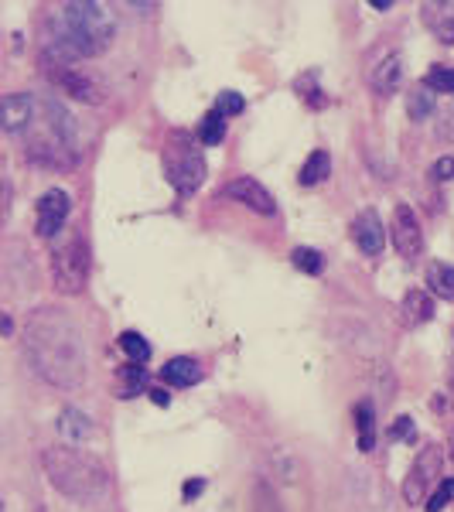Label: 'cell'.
<instances>
[{
	"label": "cell",
	"instance_id": "e575fe53",
	"mask_svg": "<svg viewBox=\"0 0 454 512\" xmlns=\"http://www.w3.org/2000/svg\"><path fill=\"white\" fill-rule=\"evenodd\" d=\"M390 0H376V4H373V11H390Z\"/></svg>",
	"mask_w": 454,
	"mask_h": 512
},
{
	"label": "cell",
	"instance_id": "d590c367",
	"mask_svg": "<svg viewBox=\"0 0 454 512\" xmlns=\"http://www.w3.org/2000/svg\"><path fill=\"white\" fill-rule=\"evenodd\" d=\"M451 390H454V359H451Z\"/></svg>",
	"mask_w": 454,
	"mask_h": 512
},
{
	"label": "cell",
	"instance_id": "4dcf8cb0",
	"mask_svg": "<svg viewBox=\"0 0 454 512\" xmlns=\"http://www.w3.org/2000/svg\"><path fill=\"white\" fill-rule=\"evenodd\" d=\"M437 137L441 140H454V106L441 113V120H437Z\"/></svg>",
	"mask_w": 454,
	"mask_h": 512
},
{
	"label": "cell",
	"instance_id": "e0dca14e",
	"mask_svg": "<svg viewBox=\"0 0 454 512\" xmlns=\"http://www.w3.org/2000/svg\"><path fill=\"white\" fill-rule=\"evenodd\" d=\"M400 311H403V321H407L410 328L434 321V301L427 297V291H407V294H403Z\"/></svg>",
	"mask_w": 454,
	"mask_h": 512
},
{
	"label": "cell",
	"instance_id": "d4e9b609",
	"mask_svg": "<svg viewBox=\"0 0 454 512\" xmlns=\"http://www.w3.org/2000/svg\"><path fill=\"white\" fill-rule=\"evenodd\" d=\"M147 393V373L140 366L120 369V396L123 400H134V396Z\"/></svg>",
	"mask_w": 454,
	"mask_h": 512
},
{
	"label": "cell",
	"instance_id": "7402d4cb",
	"mask_svg": "<svg viewBox=\"0 0 454 512\" xmlns=\"http://www.w3.org/2000/svg\"><path fill=\"white\" fill-rule=\"evenodd\" d=\"M291 263L301 274L308 277H321L325 274V256H321L318 250H311V246H294L291 250Z\"/></svg>",
	"mask_w": 454,
	"mask_h": 512
},
{
	"label": "cell",
	"instance_id": "cb8c5ba5",
	"mask_svg": "<svg viewBox=\"0 0 454 512\" xmlns=\"http://www.w3.org/2000/svg\"><path fill=\"white\" fill-rule=\"evenodd\" d=\"M407 113H410V120H417V123L427 120L434 113V93L424 86V82H420L414 93L407 96Z\"/></svg>",
	"mask_w": 454,
	"mask_h": 512
},
{
	"label": "cell",
	"instance_id": "52a82bcc",
	"mask_svg": "<svg viewBox=\"0 0 454 512\" xmlns=\"http://www.w3.org/2000/svg\"><path fill=\"white\" fill-rule=\"evenodd\" d=\"M41 72L62 89L72 99H82V103H99L103 99V89L96 86L79 65H65V62H41Z\"/></svg>",
	"mask_w": 454,
	"mask_h": 512
},
{
	"label": "cell",
	"instance_id": "ba28073f",
	"mask_svg": "<svg viewBox=\"0 0 454 512\" xmlns=\"http://www.w3.org/2000/svg\"><path fill=\"white\" fill-rule=\"evenodd\" d=\"M69 212H72V198L69 192H62V188H48L45 195L38 198L35 205V229L41 239H55L65 229V222H69Z\"/></svg>",
	"mask_w": 454,
	"mask_h": 512
},
{
	"label": "cell",
	"instance_id": "277c9868",
	"mask_svg": "<svg viewBox=\"0 0 454 512\" xmlns=\"http://www.w3.org/2000/svg\"><path fill=\"white\" fill-rule=\"evenodd\" d=\"M164 175H168L178 195L198 192V185L209 175L198 137H192L188 130H171L168 140H164Z\"/></svg>",
	"mask_w": 454,
	"mask_h": 512
},
{
	"label": "cell",
	"instance_id": "d6a6232c",
	"mask_svg": "<svg viewBox=\"0 0 454 512\" xmlns=\"http://www.w3.org/2000/svg\"><path fill=\"white\" fill-rule=\"evenodd\" d=\"M205 485H209V482H205V478H192V482L185 485V492H181V499H185V502H195L198 495H202Z\"/></svg>",
	"mask_w": 454,
	"mask_h": 512
},
{
	"label": "cell",
	"instance_id": "83f0119b",
	"mask_svg": "<svg viewBox=\"0 0 454 512\" xmlns=\"http://www.w3.org/2000/svg\"><path fill=\"white\" fill-rule=\"evenodd\" d=\"M243 96L239 93H233V89H222L219 93V99H216V106H212V110L216 113H222V117H236V113H243Z\"/></svg>",
	"mask_w": 454,
	"mask_h": 512
},
{
	"label": "cell",
	"instance_id": "4316f807",
	"mask_svg": "<svg viewBox=\"0 0 454 512\" xmlns=\"http://www.w3.org/2000/svg\"><path fill=\"white\" fill-rule=\"evenodd\" d=\"M451 499H454V478H444V482L437 485V489H434L431 495H427L424 509H427V512H441Z\"/></svg>",
	"mask_w": 454,
	"mask_h": 512
},
{
	"label": "cell",
	"instance_id": "44dd1931",
	"mask_svg": "<svg viewBox=\"0 0 454 512\" xmlns=\"http://www.w3.org/2000/svg\"><path fill=\"white\" fill-rule=\"evenodd\" d=\"M222 140H226V117L216 110H209L198 123V144L202 147H219Z\"/></svg>",
	"mask_w": 454,
	"mask_h": 512
},
{
	"label": "cell",
	"instance_id": "836d02e7",
	"mask_svg": "<svg viewBox=\"0 0 454 512\" xmlns=\"http://www.w3.org/2000/svg\"><path fill=\"white\" fill-rule=\"evenodd\" d=\"M147 396H151V400L158 403V407H168V393L158 390V386H154V390H147Z\"/></svg>",
	"mask_w": 454,
	"mask_h": 512
},
{
	"label": "cell",
	"instance_id": "6da1fadb",
	"mask_svg": "<svg viewBox=\"0 0 454 512\" xmlns=\"http://www.w3.org/2000/svg\"><path fill=\"white\" fill-rule=\"evenodd\" d=\"M24 359L55 390H79L86 383V342L82 328L62 308H35L21 332Z\"/></svg>",
	"mask_w": 454,
	"mask_h": 512
},
{
	"label": "cell",
	"instance_id": "7c38bea8",
	"mask_svg": "<svg viewBox=\"0 0 454 512\" xmlns=\"http://www.w3.org/2000/svg\"><path fill=\"white\" fill-rule=\"evenodd\" d=\"M352 243L359 246V253H366V256H379L383 253V246H386V226H383V219H379V212L376 209H362L356 219H352Z\"/></svg>",
	"mask_w": 454,
	"mask_h": 512
},
{
	"label": "cell",
	"instance_id": "8fae6325",
	"mask_svg": "<svg viewBox=\"0 0 454 512\" xmlns=\"http://www.w3.org/2000/svg\"><path fill=\"white\" fill-rule=\"evenodd\" d=\"M222 195L233 198V202H239V205H246V209L257 212V216H274V212H277L274 195H270L257 178H236V181H229V185L222 188Z\"/></svg>",
	"mask_w": 454,
	"mask_h": 512
},
{
	"label": "cell",
	"instance_id": "8d00e7d4",
	"mask_svg": "<svg viewBox=\"0 0 454 512\" xmlns=\"http://www.w3.org/2000/svg\"><path fill=\"white\" fill-rule=\"evenodd\" d=\"M451 458H454V437H451Z\"/></svg>",
	"mask_w": 454,
	"mask_h": 512
},
{
	"label": "cell",
	"instance_id": "7a4b0ae2",
	"mask_svg": "<svg viewBox=\"0 0 454 512\" xmlns=\"http://www.w3.org/2000/svg\"><path fill=\"white\" fill-rule=\"evenodd\" d=\"M117 38V14L99 0H65L48 14V35L41 45V62L76 65L96 59Z\"/></svg>",
	"mask_w": 454,
	"mask_h": 512
},
{
	"label": "cell",
	"instance_id": "603a6c76",
	"mask_svg": "<svg viewBox=\"0 0 454 512\" xmlns=\"http://www.w3.org/2000/svg\"><path fill=\"white\" fill-rule=\"evenodd\" d=\"M120 349L127 355L134 366H144L147 359H151V345H147V338L140 332H123L120 335Z\"/></svg>",
	"mask_w": 454,
	"mask_h": 512
},
{
	"label": "cell",
	"instance_id": "5bb4252c",
	"mask_svg": "<svg viewBox=\"0 0 454 512\" xmlns=\"http://www.w3.org/2000/svg\"><path fill=\"white\" fill-rule=\"evenodd\" d=\"M420 18L434 31L441 45H454V0H431L420 4Z\"/></svg>",
	"mask_w": 454,
	"mask_h": 512
},
{
	"label": "cell",
	"instance_id": "ffe728a7",
	"mask_svg": "<svg viewBox=\"0 0 454 512\" xmlns=\"http://www.w3.org/2000/svg\"><path fill=\"white\" fill-rule=\"evenodd\" d=\"M352 417H356V431H359V451L369 454V451L376 448V417H373V407H369V403H356Z\"/></svg>",
	"mask_w": 454,
	"mask_h": 512
},
{
	"label": "cell",
	"instance_id": "4fadbf2b",
	"mask_svg": "<svg viewBox=\"0 0 454 512\" xmlns=\"http://www.w3.org/2000/svg\"><path fill=\"white\" fill-rule=\"evenodd\" d=\"M400 79H403L400 52L383 48V52L373 59V65H369V86H373V93H379V96H393L396 89H400Z\"/></svg>",
	"mask_w": 454,
	"mask_h": 512
},
{
	"label": "cell",
	"instance_id": "9c48e42d",
	"mask_svg": "<svg viewBox=\"0 0 454 512\" xmlns=\"http://www.w3.org/2000/svg\"><path fill=\"white\" fill-rule=\"evenodd\" d=\"M390 233H393V246L403 260H417L424 253V229H420L417 212L410 209L407 202H400L393 209V222H390Z\"/></svg>",
	"mask_w": 454,
	"mask_h": 512
},
{
	"label": "cell",
	"instance_id": "8992f818",
	"mask_svg": "<svg viewBox=\"0 0 454 512\" xmlns=\"http://www.w3.org/2000/svg\"><path fill=\"white\" fill-rule=\"evenodd\" d=\"M441 461L444 454L437 444H427V448L417 451L414 465H410L407 478H403V499L410 502V506H424L427 495L437 485V475H441Z\"/></svg>",
	"mask_w": 454,
	"mask_h": 512
},
{
	"label": "cell",
	"instance_id": "1f68e13d",
	"mask_svg": "<svg viewBox=\"0 0 454 512\" xmlns=\"http://www.w3.org/2000/svg\"><path fill=\"white\" fill-rule=\"evenodd\" d=\"M7 209H11V181L0 175V222H4Z\"/></svg>",
	"mask_w": 454,
	"mask_h": 512
},
{
	"label": "cell",
	"instance_id": "f546056e",
	"mask_svg": "<svg viewBox=\"0 0 454 512\" xmlns=\"http://www.w3.org/2000/svg\"><path fill=\"white\" fill-rule=\"evenodd\" d=\"M431 178H434V181H451V178H454V158H451V154H448V158H437V161H434Z\"/></svg>",
	"mask_w": 454,
	"mask_h": 512
},
{
	"label": "cell",
	"instance_id": "d6986e66",
	"mask_svg": "<svg viewBox=\"0 0 454 512\" xmlns=\"http://www.w3.org/2000/svg\"><path fill=\"white\" fill-rule=\"evenodd\" d=\"M328 175H332V154L311 151L308 161L301 164V175H297V181H301L304 188H315V185H325Z\"/></svg>",
	"mask_w": 454,
	"mask_h": 512
},
{
	"label": "cell",
	"instance_id": "484cf974",
	"mask_svg": "<svg viewBox=\"0 0 454 512\" xmlns=\"http://www.w3.org/2000/svg\"><path fill=\"white\" fill-rule=\"evenodd\" d=\"M424 86L431 89L434 96H437V93L454 96V69H451V65H434V69L424 76Z\"/></svg>",
	"mask_w": 454,
	"mask_h": 512
},
{
	"label": "cell",
	"instance_id": "9a60e30c",
	"mask_svg": "<svg viewBox=\"0 0 454 512\" xmlns=\"http://www.w3.org/2000/svg\"><path fill=\"white\" fill-rule=\"evenodd\" d=\"M205 376V369L198 366V359L192 355H175V359H168L161 366V379L171 386H178V390H188V386H198Z\"/></svg>",
	"mask_w": 454,
	"mask_h": 512
},
{
	"label": "cell",
	"instance_id": "5b68a950",
	"mask_svg": "<svg viewBox=\"0 0 454 512\" xmlns=\"http://www.w3.org/2000/svg\"><path fill=\"white\" fill-rule=\"evenodd\" d=\"M89 243L82 233H72L62 246H55L52 253V280L62 294H82L89 284Z\"/></svg>",
	"mask_w": 454,
	"mask_h": 512
},
{
	"label": "cell",
	"instance_id": "30bf717a",
	"mask_svg": "<svg viewBox=\"0 0 454 512\" xmlns=\"http://www.w3.org/2000/svg\"><path fill=\"white\" fill-rule=\"evenodd\" d=\"M35 113H38V103H35V96H31V93L4 96V99H0V130H4V134H14V137L28 134Z\"/></svg>",
	"mask_w": 454,
	"mask_h": 512
},
{
	"label": "cell",
	"instance_id": "2e32d148",
	"mask_svg": "<svg viewBox=\"0 0 454 512\" xmlns=\"http://www.w3.org/2000/svg\"><path fill=\"white\" fill-rule=\"evenodd\" d=\"M55 427H59V434L72 444V448H79V444H86L89 437H96V424L76 407H65Z\"/></svg>",
	"mask_w": 454,
	"mask_h": 512
},
{
	"label": "cell",
	"instance_id": "3957f363",
	"mask_svg": "<svg viewBox=\"0 0 454 512\" xmlns=\"http://www.w3.org/2000/svg\"><path fill=\"white\" fill-rule=\"evenodd\" d=\"M41 468H45L48 482L59 489L65 499L93 506L110 495V472L93 458V454L72 448V444H55L41 454Z\"/></svg>",
	"mask_w": 454,
	"mask_h": 512
},
{
	"label": "cell",
	"instance_id": "74e56055",
	"mask_svg": "<svg viewBox=\"0 0 454 512\" xmlns=\"http://www.w3.org/2000/svg\"><path fill=\"white\" fill-rule=\"evenodd\" d=\"M0 509H4V502H0Z\"/></svg>",
	"mask_w": 454,
	"mask_h": 512
},
{
	"label": "cell",
	"instance_id": "ac0fdd59",
	"mask_svg": "<svg viewBox=\"0 0 454 512\" xmlns=\"http://www.w3.org/2000/svg\"><path fill=\"white\" fill-rule=\"evenodd\" d=\"M427 291L434 297H441V301H454V267L444 260H431L427 263Z\"/></svg>",
	"mask_w": 454,
	"mask_h": 512
},
{
	"label": "cell",
	"instance_id": "f1b7e54d",
	"mask_svg": "<svg viewBox=\"0 0 454 512\" xmlns=\"http://www.w3.org/2000/svg\"><path fill=\"white\" fill-rule=\"evenodd\" d=\"M390 437L393 441H414V420L410 417H400L396 424L390 427Z\"/></svg>",
	"mask_w": 454,
	"mask_h": 512
}]
</instances>
